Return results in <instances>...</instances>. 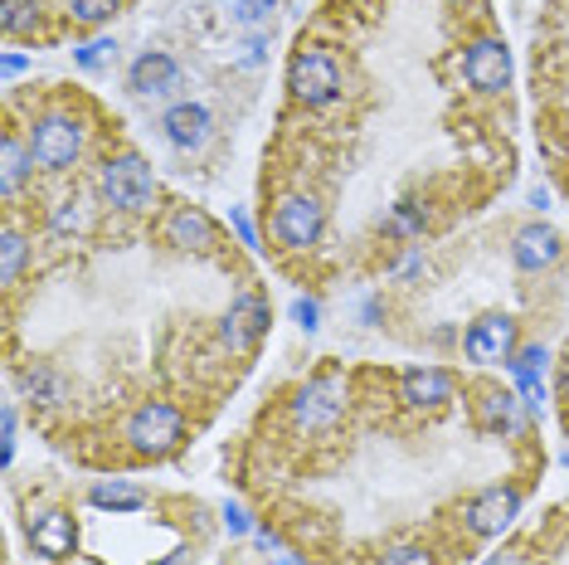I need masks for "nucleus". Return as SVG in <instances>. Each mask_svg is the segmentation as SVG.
Returning a JSON list of instances; mask_svg holds the SVG:
<instances>
[{
  "mask_svg": "<svg viewBox=\"0 0 569 565\" xmlns=\"http://www.w3.org/2000/svg\"><path fill=\"white\" fill-rule=\"evenodd\" d=\"M98 196L102 205H112V210L122 215H141L151 210V200H157V176H151V166L141 157H108L98 166Z\"/></svg>",
  "mask_w": 569,
  "mask_h": 565,
  "instance_id": "1",
  "label": "nucleus"
},
{
  "mask_svg": "<svg viewBox=\"0 0 569 565\" xmlns=\"http://www.w3.org/2000/svg\"><path fill=\"white\" fill-rule=\"evenodd\" d=\"M288 88L307 108H327V102H336V93H341V63H336L327 49L302 44L288 63Z\"/></svg>",
  "mask_w": 569,
  "mask_h": 565,
  "instance_id": "2",
  "label": "nucleus"
},
{
  "mask_svg": "<svg viewBox=\"0 0 569 565\" xmlns=\"http://www.w3.org/2000/svg\"><path fill=\"white\" fill-rule=\"evenodd\" d=\"M127 439H132V448L141 458H166L180 448V439H186V419H180L176 405L147 400L132 419H127Z\"/></svg>",
  "mask_w": 569,
  "mask_h": 565,
  "instance_id": "3",
  "label": "nucleus"
},
{
  "mask_svg": "<svg viewBox=\"0 0 569 565\" xmlns=\"http://www.w3.org/2000/svg\"><path fill=\"white\" fill-rule=\"evenodd\" d=\"M83 151V122L69 112H44L30 132V157L40 171H69Z\"/></svg>",
  "mask_w": 569,
  "mask_h": 565,
  "instance_id": "4",
  "label": "nucleus"
},
{
  "mask_svg": "<svg viewBox=\"0 0 569 565\" xmlns=\"http://www.w3.org/2000/svg\"><path fill=\"white\" fill-rule=\"evenodd\" d=\"M341 415H346V380L341 376H317L292 395V424L307 434L331 429Z\"/></svg>",
  "mask_w": 569,
  "mask_h": 565,
  "instance_id": "5",
  "label": "nucleus"
},
{
  "mask_svg": "<svg viewBox=\"0 0 569 565\" xmlns=\"http://www.w3.org/2000/svg\"><path fill=\"white\" fill-rule=\"evenodd\" d=\"M462 351H468V361L477 366H501L516 356V323L507 313H487L477 317L468 327V337H462Z\"/></svg>",
  "mask_w": 569,
  "mask_h": 565,
  "instance_id": "6",
  "label": "nucleus"
},
{
  "mask_svg": "<svg viewBox=\"0 0 569 565\" xmlns=\"http://www.w3.org/2000/svg\"><path fill=\"white\" fill-rule=\"evenodd\" d=\"M321 225H327V215H321V205L312 196H282L273 210V235L288 249H312L321 239Z\"/></svg>",
  "mask_w": 569,
  "mask_h": 565,
  "instance_id": "7",
  "label": "nucleus"
},
{
  "mask_svg": "<svg viewBox=\"0 0 569 565\" xmlns=\"http://www.w3.org/2000/svg\"><path fill=\"white\" fill-rule=\"evenodd\" d=\"M462 517H468L472 536H487L491 542V536H501L516 517H521V493H516V487H487V493L472 497Z\"/></svg>",
  "mask_w": 569,
  "mask_h": 565,
  "instance_id": "8",
  "label": "nucleus"
},
{
  "mask_svg": "<svg viewBox=\"0 0 569 565\" xmlns=\"http://www.w3.org/2000/svg\"><path fill=\"white\" fill-rule=\"evenodd\" d=\"M462 79H468L477 93H501L511 83V49L501 40H477L462 54Z\"/></svg>",
  "mask_w": 569,
  "mask_h": 565,
  "instance_id": "9",
  "label": "nucleus"
},
{
  "mask_svg": "<svg viewBox=\"0 0 569 565\" xmlns=\"http://www.w3.org/2000/svg\"><path fill=\"white\" fill-rule=\"evenodd\" d=\"M161 235H166V244H176V249H186V254H214L219 249V229L200 205H176V210L166 215Z\"/></svg>",
  "mask_w": 569,
  "mask_h": 565,
  "instance_id": "10",
  "label": "nucleus"
},
{
  "mask_svg": "<svg viewBox=\"0 0 569 565\" xmlns=\"http://www.w3.org/2000/svg\"><path fill=\"white\" fill-rule=\"evenodd\" d=\"M268 331V303L253 298V293H243V298L224 313V323H219V337H224L229 351H253V341Z\"/></svg>",
  "mask_w": 569,
  "mask_h": 565,
  "instance_id": "11",
  "label": "nucleus"
},
{
  "mask_svg": "<svg viewBox=\"0 0 569 565\" xmlns=\"http://www.w3.org/2000/svg\"><path fill=\"white\" fill-rule=\"evenodd\" d=\"M452 390H458V380H452L448 370H438V366L405 370V380H399V395H405V405H413V409H438V405H448Z\"/></svg>",
  "mask_w": 569,
  "mask_h": 565,
  "instance_id": "12",
  "label": "nucleus"
},
{
  "mask_svg": "<svg viewBox=\"0 0 569 565\" xmlns=\"http://www.w3.org/2000/svg\"><path fill=\"white\" fill-rule=\"evenodd\" d=\"M560 235H555L550 225H526L521 235H516V244H511V259H516V268L521 274H540V268H550L555 259H560Z\"/></svg>",
  "mask_w": 569,
  "mask_h": 565,
  "instance_id": "13",
  "label": "nucleus"
},
{
  "mask_svg": "<svg viewBox=\"0 0 569 565\" xmlns=\"http://www.w3.org/2000/svg\"><path fill=\"white\" fill-rule=\"evenodd\" d=\"M30 542L40 556L49 561H63V556H73V542H79V526H73L69 512H40V517L30 522Z\"/></svg>",
  "mask_w": 569,
  "mask_h": 565,
  "instance_id": "14",
  "label": "nucleus"
},
{
  "mask_svg": "<svg viewBox=\"0 0 569 565\" xmlns=\"http://www.w3.org/2000/svg\"><path fill=\"white\" fill-rule=\"evenodd\" d=\"M127 83H132L137 98H161L171 93V88H180V69L171 54H161V49H151V54H141L132 63V73H127Z\"/></svg>",
  "mask_w": 569,
  "mask_h": 565,
  "instance_id": "15",
  "label": "nucleus"
},
{
  "mask_svg": "<svg viewBox=\"0 0 569 565\" xmlns=\"http://www.w3.org/2000/svg\"><path fill=\"white\" fill-rule=\"evenodd\" d=\"M516 424H521V395L501 390V385H487V390L477 395V429L482 434H516Z\"/></svg>",
  "mask_w": 569,
  "mask_h": 565,
  "instance_id": "16",
  "label": "nucleus"
},
{
  "mask_svg": "<svg viewBox=\"0 0 569 565\" xmlns=\"http://www.w3.org/2000/svg\"><path fill=\"white\" fill-rule=\"evenodd\" d=\"M161 127H166V141L180 147V151H196V147L210 141V112H204L200 102H176Z\"/></svg>",
  "mask_w": 569,
  "mask_h": 565,
  "instance_id": "17",
  "label": "nucleus"
},
{
  "mask_svg": "<svg viewBox=\"0 0 569 565\" xmlns=\"http://www.w3.org/2000/svg\"><path fill=\"white\" fill-rule=\"evenodd\" d=\"M546 361H550L546 346H526V351H516V356H511L516 390H521V400H526L530 409L546 405V385H540V370H546Z\"/></svg>",
  "mask_w": 569,
  "mask_h": 565,
  "instance_id": "18",
  "label": "nucleus"
},
{
  "mask_svg": "<svg viewBox=\"0 0 569 565\" xmlns=\"http://www.w3.org/2000/svg\"><path fill=\"white\" fill-rule=\"evenodd\" d=\"M20 385H24V395L40 405H63V395H69V380H63L54 366H40V361L20 370Z\"/></svg>",
  "mask_w": 569,
  "mask_h": 565,
  "instance_id": "19",
  "label": "nucleus"
},
{
  "mask_svg": "<svg viewBox=\"0 0 569 565\" xmlns=\"http://www.w3.org/2000/svg\"><path fill=\"white\" fill-rule=\"evenodd\" d=\"M30 166H34L30 147H24V141H16V137H6V151H0V190H6V196H16L20 181L30 176Z\"/></svg>",
  "mask_w": 569,
  "mask_h": 565,
  "instance_id": "20",
  "label": "nucleus"
},
{
  "mask_svg": "<svg viewBox=\"0 0 569 565\" xmlns=\"http://www.w3.org/2000/svg\"><path fill=\"white\" fill-rule=\"evenodd\" d=\"M88 497H93V507H108V512H137L141 503H147V493H141L137 483H118V478L98 483Z\"/></svg>",
  "mask_w": 569,
  "mask_h": 565,
  "instance_id": "21",
  "label": "nucleus"
},
{
  "mask_svg": "<svg viewBox=\"0 0 569 565\" xmlns=\"http://www.w3.org/2000/svg\"><path fill=\"white\" fill-rule=\"evenodd\" d=\"M0 30L6 34H34L40 30V0H6V10H0Z\"/></svg>",
  "mask_w": 569,
  "mask_h": 565,
  "instance_id": "22",
  "label": "nucleus"
},
{
  "mask_svg": "<svg viewBox=\"0 0 569 565\" xmlns=\"http://www.w3.org/2000/svg\"><path fill=\"white\" fill-rule=\"evenodd\" d=\"M49 225H54V235H59V239L83 235V229H88V200H83V196L59 200V205H54V215H49Z\"/></svg>",
  "mask_w": 569,
  "mask_h": 565,
  "instance_id": "23",
  "label": "nucleus"
},
{
  "mask_svg": "<svg viewBox=\"0 0 569 565\" xmlns=\"http://www.w3.org/2000/svg\"><path fill=\"white\" fill-rule=\"evenodd\" d=\"M24 254H30L24 235H20V229H6V235H0V278L16 282L20 268H24Z\"/></svg>",
  "mask_w": 569,
  "mask_h": 565,
  "instance_id": "24",
  "label": "nucleus"
},
{
  "mask_svg": "<svg viewBox=\"0 0 569 565\" xmlns=\"http://www.w3.org/2000/svg\"><path fill=\"white\" fill-rule=\"evenodd\" d=\"M118 6L122 0H69V16L79 24H102V20L118 16Z\"/></svg>",
  "mask_w": 569,
  "mask_h": 565,
  "instance_id": "25",
  "label": "nucleus"
},
{
  "mask_svg": "<svg viewBox=\"0 0 569 565\" xmlns=\"http://www.w3.org/2000/svg\"><path fill=\"white\" fill-rule=\"evenodd\" d=\"M278 10V0H234V20L243 30H258V24H268V16Z\"/></svg>",
  "mask_w": 569,
  "mask_h": 565,
  "instance_id": "26",
  "label": "nucleus"
},
{
  "mask_svg": "<svg viewBox=\"0 0 569 565\" xmlns=\"http://www.w3.org/2000/svg\"><path fill=\"white\" fill-rule=\"evenodd\" d=\"M112 54H118V44H112V40H88L83 49H73L79 69H88V73H98L102 63H112Z\"/></svg>",
  "mask_w": 569,
  "mask_h": 565,
  "instance_id": "27",
  "label": "nucleus"
},
{
  "mask_svg": "<svg viewBox=\"0 0 569 565\" xmlns=\"http://www.w3.org/2000/svg\"><path fill=\"white\" fill-rule=\"evenodd\" d=\"M380 565H433V556L423 546H390Z\"/></svg>",
  "mask_w": 569,
  "mask_h": 565,
  "instance_id": "28",
  "label": "nucleus"
},
{
  "mask_svg": "<svg viewBox=\"0 0 569 565\" xmlns=\"http://www.w3.org/2000/svg\"><path fill=\"white\" fill-rule=\"evenodd\" d=\"M317 317H321V307H317L312 298H297V303H292V323L302 327V331H317V327H321Z\"/></svg>",
  "mask_w": 569,
  "mask_h": 565,
  "instance_id": "29",
  "label": "nucleus"
},
{
  "mask_svg": "<svg viewBox=\"0 0 569 565\" xmlns=\"http://www.w3.org/2000/svg\"><path fill=\"white\" fill-rule=\"evenodd\" d=\"M224 526H229L234 536H249V532H253V517H249V512H243L239 503H224Z\"/></svg>",
  "mask_w": 569,
  "mask_h": 565,
  "instance_id": "30",
  "label": "nucleus"
},
{
  "mask_svg": "<svg viewBox=\"0 0 569 565\" xmlns=\"http://www.w3.org/2000/svg\"><path fill=\"white\" fill-rule=\"evenodd\" d=\"M395 229H405V235H419V229H423V215L413 210V205H399V210H395Z\"/></svg>",
  "mask_w": 569,
  "mask_h": 565,
  "instance_id": "31",
  "label": "nucleus"
},
{
  "mask_svg": "<svg viewBox=\"0 0 569 565\" xmlns=\"http://www.w3.org/2000/svg\"><path fill=\"white\" fill-rule=\"evenodd\" d=\"M229 220H234V229H239V239L249 244V249H258V235H253V220L243 210H229Z\"/></svg>",
  "mask_w": 569,
  "mask_h": 565,
  "instance_id": "32",
  "label": "nucleus"
},
{
  "mask_svg": "<svg viewBox=\"0 0 569 565\" xmlns=\"http://www.w3.org/2000/svg\"><path fill=\"white\" fill-rule=\"evenodd\" d=\"M24 69H30V59H24V54H16V49H10L6 59H0V73H6V79H20Z\"/></svg>",
  "mask_w": 569,
  "mask_h": 565,
  "instance_id": "33",
  "label": "nucleus"
},
{
  "mask_svg": "<svg viewBox=\"0 0 569 565\" xmlns=\"http://www.w3.org/2000/svg\"><path fill=\"white\" fill-rule=\"evenodd\" d=\"M0 429H6V464H10V458H16V409L0 415Z\"/></svg>",
  "mask_w": 569,
  "mask_h": 565,
  "instance_id": "34",
  "label": "nucleus"
},
{
  "mask_svg": "<svg viewBox=\"0 0 569 565\" xmlns=\"http://www.w3.org/2000/svg\"><path fill=\"white\" fill-rule=\"evenodd\" d=\"M239 63H263V40H258V34H253V40H249V44H243V54H239Z\"/></svg>",
  "mask_w": 569,
  "mask_h": 565,
  "instance_id": "35",
  "label": "nucleus"
},
{
  "mask_svg": "<svg viewBox=\"0 0 569 565\" xmlns=\"http://www.w3.org/2000/svg\"><path fill=\"white\" fill-rule=\"evenodd\" d=\"M482 565H526L521 551H497V556H487Z\"/></svg>",
  "mask_w": 569,
  "mask_h": 565,
  "instance_id": "36",
  "label": "nucleus"
},
{
  "mask_svg": "<svg viewBox=\"0 0 569 565\" xmlns=\"http://www.w3.org/2000/svg\"><path fill=\"white\" fill-rule=\"evenodd\" d=\"M186 561H190V551H176V556H171V561H161V565H186Z\"/></svg>",
  "mask_w": 569,
  "mask_h": 565,
  "instance_id": "37",
  "label": "nucleus"
},
{
  "mask_svg": "<svg viewBox=\"0 0 569 565\" xmlns=\"http://www.w3.org/2000/svg\"><path fill=\"white\" fill-rule=\"evenodd\" d=\"M452 6H468V0H452Z\"/></svg>",
  "mask_w": 569,
  "mask_h": 565,
  "instance_id": "38",
  "label": "nucleus"
},
{
  "mask_svg": "<svg viewBox=\"0 0 569 565\" xmlns=\"http://www.w3.org/2000/svg\"><path fill=\"white\" fill-rule=\"evenodd\" d=\"M565 380H569V366H565Z\"/></svg>",
  "mask_w": 569,
  "mask_h": 565,
  "instance_id": "39",
  "label": "nucleus"
}]
</instances>
